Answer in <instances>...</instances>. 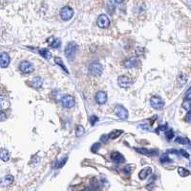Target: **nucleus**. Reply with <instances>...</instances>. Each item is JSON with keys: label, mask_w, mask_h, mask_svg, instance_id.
<instances>
[{"label": "nucleus", "mask_w": 191, "mask_h": 191, "mask_svg": "<svg viewBox=\"0 0 191 191\" xmlns=\"http://www.w3.org/2000/svg\"><path fill=\"white\" fill-rule=\"evenodd\" d=\"M0 158L3 161H7L10 158V153H9L6 149H2L0 152Z\"/></svg>", "instance_id": "obj_18"}, {"label": "nucleus", "mask_w": 191, "mask_h": 191, "mask_svg": "<svg viewBox=\"0 0 191 191\" xmlns=\"http://www.w3.org/2000/svg\"><path fill=\"white\" fill-rule=\"evenodd\" d=\"M180 153L181 154V156H186V158H189V154L186 151V150H180Z\"/></svg>", "instance_id": "obj_36"}, {"label": "nucleus", "mask_w": 191, "mask_h": 191, "mask_svg": "<svg viewBox=\"0 0 191 191\" xmlns=\"http://www.w3.org/2000/svg\"><path fill=\"white\" fill-rule=\"evenodd\" d=\"M55 64H58V65H59V66H60V67L62 68V69H63V70H64L65 72H66V73H68V69H67V68H66V66H65L64 62H62V60H61L60 58H58V57H55Z\"/></svg>", "instance_id": "obj_21"}, {"label": "nucleus", "mask_w": 191, "mask_h": 191, "mask_svg": "<svg viewBox=\"0 0 191 191\" xmlns=\"http://www.w3.org/2000/svg\"><path fill=\"white\" fill-rule=\"evenodd\" d=\"M61 104L63 107L65 108H73L75 104H76V101H75V98L71 95H64L61 98Z\"/></svg>", "instance_id": "obj_4"}, {"label": "nucleus", "mask_w": 191, "mask_h": 191, "mask_svg": "<svg viewBox=\"0 0 191 191\" xmlns=\"http://www.w3.org/2000/svg\"><path fill=\"white\" fill-rule=\"evenodd\" d=\"M165 136H166V138H167L168 140H170V139L173 138V136H174V131H172L171 129H169V130L166 131V134H165Z\"/></svg>", "instance_id": "obj_30"}, {"label": "nucleus", "mask_w": 191, "mask_h": 191, "mask_svg": "<svg viewBox=\"0 0 191 191\" xmlns=\"http://www.w3.org/2000/svg\"><path fill=\"white\" fill-rule=\"evenodd\" d=\"M186 99H187V100H191V89L188 90V91L186 92Z\"/></svg>", "instance_id": "obj_38"}, {"label": "nucleus", "mask_w": 191, "mask_h": 191, "mask_svg": "<svg viewBox=\"0 0 191 191\" xmlns=\"http://www.w3.org/2000/svg\"><path fill=\"white\" fill-rule=\"evenodd\" d=\"M1 120H2V121L5 120V114H4V112H1Z\"/></svg>", "instance_id": "obj_39"}, {"label": "nucleus", "mask_w": 191, "mask_h": 191, "mask_svg": "<svg viewBox=\"0 0 191 191\" xmlns=\"http://www.w3.org/2000/svg\"><path fill=\"white\" fill-rule=\"evenodd\" d=\"M118 86H120V87L128 89V87L131 86V84H132V81H131L130 78L127 76H120V77H118Z\"/></svg>", "instance_id": "obj_9"}, {"label": "nucleus", "mask_w": 191, "mask_h": 191, "mask_svg": "<svg viewBox=\"0 0 191 191\" xmlns=\"http://www.w3.org/2000/svg\"><path fill=\"white\" fill-rule=\"evenodd\" d=\"M39 54L41 55L44 59H47V60H50V59H51V57H52L51 52H50L48 49H41V50L39 51Z\"/></svg>", "instance_id": "obj_20"}, {"label": "nucleus", "mask_w": 191, "mask_h": 191, "mask_svg": "<svg viewBox=\"0 0 191 191\" xmlns=\"http://www.w3.org/2000/svg\"><path fill=\"white\" fill-rule=\"evenodd\" d=\"M98 25L101 28H107L109 25H110V20H109V17L106 15H101L98 17Z\"/></svg>", "instance_id": "obj_8"}, {"label": "nucleus", "mask_w": 191, "mask_h": 191, "mask_svg": "<svg viewBox=\"0 0 191 191\" xmlns=\"http://www.w3.org/2000/svg\"><path fill=\"white\" fill-rule=\"evenodd\" d=\"M150 104L154 109H159L162 108L164 106V102L161 97L159 96H153L151 99H150Z\"/></svg>", "instance_id": "obj_7"}, {"label": "nucleus", "mask_w": 191, "mask_h": 191, "mask_svg": "<svg viewBox=\"0 0 191 191\" xmlns=\"http://www.w3.org/2000/svg\"><path fill=\"white\" fill-rule=\"evenodd\" d=\"M97 121H98V117H97L96 115H92L91 118H90V123L92 125H95V123Z\"/></svg>", "instance_id": "obj_34"}, {"label": "nucleus", "mask_w": 191, "mask_h": 191, "mask_svg": "<svg viewBox=\"0 0 191 191\" xmlns=\"http://www.w3.org/2000/svg\"><path fill=\"white\" fill-rule=\"evenodd\" d=\"M189 165H190V166H191V161H190V162H189Z\"/></svg>", "instance_id": "obj_42"}, {"label": "nucleus", "mask_w": 191, "mask_h": 191, "mask_svg": "<svg viewBox=\"0 0 191 191\" xmlns=\"http://www.w3.org/2000/svg\"><path fill=\"white\" fill-rule=\"evenodd\" d=\"M12 181H14V177H12V175H7V176H5L4 179L2 180V184L3 185H9Z\"/></svg>", "instance_id": "obj_19"}, {"label": "nucleus", "mask_w": 191, "mask_h": 191, "mask_svg": "<svg viewBox=\"0 0 191 191\" xmlns=\"http://www.w3.org/2000/svg\"><path fill=\"white\" fill-rule=\"evenodd\" d=\"M0 103H1V107H2V109H7L8 107H9V101H8V99L6 98L5 96H1L0 97Z\"/></svg>", "instance_id": "obj_23"}, {"label": "nucleus", "mask_w": 191, "mask_h": 191, "mask_svg": "<svg viewBox=\"0 0 191 191\" xmlns=\"http://www.w3.org/2000/svg\"><path fill=\"white\" fill-rule=\"evenodd\" d=\"M102 66L99 64H97V62L92 64L89 66V73L94 75V76H99L102 73Z\"/></svg>", "instance_id": "obj_6"}, {"label": "nucleus", "mask_w": 191, "mask_h": 191, "mask_svg": "<svg viewBox=\"0 0 191 191\" xmlns=\"http://www.w3.org/2000/svg\"><path fill=\"white\" fill-rule=\"evenodd\" d=\"M115 114L120 119H126L128 117V111L127 109L121 105H117L115 107Z\"/></svg>", "instance_id": "obj_3"}, {"label": "nucleus", "mask_w": 191, "mask_h": 191, "mask_svg": "<svg viewBox=\"0 0 191 191\" xmlns=\"http://www.w3.org/2000/svg\"><path fill=\"white\" fill-rule=\"evenodd\" d=\"M95 98H96V102L98 103V104L103 105L107 101V93L105 91H102V90H99V91L97 92Z\"/></svg>", "instance_id": "obj_10"}, {"label": "nucleus", "mask_w": 191, "mask_h": 191, "mask_svg": "<svg viewBox=\"0 0 191 191\" xmlns=\"http://www.w3.org/2000/svg\"><path fill=\"white\" fill-rule=\"evenodd\" d=\"M9 64H10V56H9L8 53L2 52L1 55H0V65H1V67H7Z\"/></svg>", "instance_id": "obj_11"}, {"label": "nucleus", "mask_w": 191, "mask_h": 191, "mask_svg": "<svg viewBox=\"0 0 191 191\" xmlns=\"http://www.w3.org/2000/svg\"><path fill=\"white\" fill-rule=\"evenodd\" d=\"M77 51V43L75 42H70L69 44H67L66 48H65V56L67 57L68 60L73 61L75 57H76Z\"/></svg>", "instance_id": "obj_1"}, {"label": "nucleus", "mask_w": 191, "mask_h": 191, "mask_svg": "<svg viewBox=\"0 0 191 191\" xmlns=\"http://www.w3.org/2000/svg\"><path fill=\"white\" fill-rule=\"evenodd\" d=\"M74 15V10L72 9L70 6H65L61 9L60 11V17L63 20L67 21L69 19H71Z\"/></svg>", "instance_id": "obj_2"}, {"label": "nucleus", "mask_w": 191, "mask_h": 191, "mask_svg": "<svg viewBox=\"0 0 191 191\" xmlns=\"http://www.w3.org/2000/svg\"><path fill=\"white\" fill-rule=\"evenodd\" d=\"M183 108L186 111H190L191 109V100H186L183 103Z\"/></svg>", "instance_id": "obj_27"}, {"label": "nucleus", "mask_w": 191, "mask_h": 191, "mask_svg": "<svg viewBox=\"0 0 191 191\" xmlns=\"http://www.w3.org/2000/svg\"><path fill=\"white\" fill-rule=\"evenodd\" d=\"M178 173H179L180 176H181V177H187L190 174L189 171L186 170V169L183 168V167H179V168H178Z\"/></svg>", "instance_id": "obj_25"}, {"label": "nucleus", "mask_w": 191, "mask_h": 191, "mask_svg": "<svg viewBox=\"0 0 191 191\" xmlns=\"http://www.w3.org/2000/svg\"><path fill=\"white\" fill-rule=\"evenodd\" d=\"M31 82H32V83H31V84H32V87H34V89H40V87H42L43 80L40 77H34V79L31 81Z\"/></svg>", "instance_id": "obj_15"}, {"label": "nucleus", "mask_w": 191, "mask_h": 191, "mask_svg": "<svg viewBox=\"0 0 191 191\" xmlns=\"http://www.w3.org/2000/svg\"><path fill=\"white\" fill-rule=\"evenodd\" d=\"M160 161H161L162 163H164V162L170 161V159H169L168 155H167V154H164V155H162V156H161V158H160Z\"/></svg>", "instance_id": "obj_29"}, {"label": "nucleus", "mask_w": 191, "mask_h": 191, "mask_svg": "<svg viewBox=\"0 0 191 191\" xmlns=\"http://www.w3.org/2000/svg\"><path fill=\"white\" fill-rule=\"evenodd\" d=\"M19 68L21 72H23L25 74H29V73H32L34 71V66L31 62H27V61H23L20 62L19 64Z\"/></svg>", "instance_id": "obj_5"}, {"label": "nucleus", "mask_w": 191, "mask_h": 191, "mask_svg": "<svg viewBox=\"0 0 191 191\" xmlns=\"http://www.w3.org/2000/svg\"><path fill=\"white\" fill-rule=\"evenodd\" d=\"M136 151L140 153V154H142V155H146V156H152V155L158 154V152L156 151V150H148L145 148H137Z\"/></svg>", "instance_id": "obj_17"}, {"label": "nucleus", "mask_w": 191, "mask_h": 191, "mask_svg": "<svg viewBox=\"0 0 191 191\" xmlns=\"http://www.w3.org/2000/svg\"><path fill=\"white\" fill-rule=\"evenodd\" d=\"M80 191H88V189H82V190H80Z\"/></svg>", "instance_id": "obj_41"}, {"label": "nucleus", "mask_w": 191, "mask_h": 191, "mask_svg": "<svg viewBox=\"0 0 191 191\" xmlns=\"http://www.w3.org/2000/svg\"><path fill=\"white\" fill-rule=\"evenodd\" d=\"M66 161H67V156H65V158H64L63 159H62V161H60L58 162V166H56V167H58V168L62 167L65 163H66Z\"/></svg>", "instance_id": "obj_32"}, {"label": "nucleus", "mask_w": 191, "mask_h": 191, "mask_svg": "<svg viewBox=\"0 0 191 191\" xmlns=\"http://www.w3.org/2000/svg\"><path fill=\"white\" fill-rule=\"evenodd\" d=\"M123 172L125 174H129L130 172H131V167H130V165H127V166H125L124 168H123Z\"/></svg>", "instance_id": "obj_37"}, {"label": "nucleus", "mask_w": 191, "mask_h": 191, "mask_svg": "<svg viewBox=\"0 0 191 191\" xmlns=\"http://www.w3.org/2000/svg\"><path fill=\"white\" fill-rule=\"evenodd\" d=\"M151 173H152V169L150 167H145L139 173V178L140 180H145Z\"/></svg>", "instance_id": "obj_16"}, {"label": "nucleus", "mask_w": 191, "mask_h": 191, "mask_svg": "<svg viewBox=\"0 0 191 191\" xmlns=\"http://www.w3.org/2000/svg\"><path fill=\"white\" fill-rule=\"evenodd\" d=\"M138 64H139V59L136 58V57L129 58V59H127V60L124 62V66L126 67V68L136 67Z\"/></svg>", "instance_id": "obj_12"}, {"label": "nucleus", "mask_w": 191, "mask_h": 191, "mask_svg": "<svg viewBox=\"0 0 191 191\" xmlns=\"http://www.w3.org/2000/svg\"><path fill=\"white\" fill-rule=\"evenodd\" d=\"M111 158L113 161H115L116 163H120V162L124 161L123 156L118 152H113L111 154Z\"/></svg>", "instance_id": "obj_14"}, {"label": "nucleus", "mask_w": 191, "mask_h": 191, "mask_svg": "<svg viewBox=\"0 0 191 191\" xmlns=\"http://www.w3.org/2000/svg\"><path fill=\"white\" fill-rule=\"evenodd\" d=\"M99 147H101L99 143H95L94 145H92V147H91V150H92V152L96 153V152L99 149Z\"/></svg>", "instance_id": "obj_31"}, {"label": "nucleus", "mask_w": 191, "mask_h": 191, "mask_svg": "<svg viewBox=\"0 0 191 191\" xmlns=\"http://www.w3.org/2000/svg\"><path fill=\"white\" fill-rule=\"evenodd\" d=\"M84 131H85V130H84L83 126H81V125H79V126H77L76 128V136L77 137H80L83 136Z\"/></svg>", "instance_id": "obj_24"}, {"label": "nucleus", "mask_w": 191, "mask_h": 191, "mask_svg": "<svg viewBox=\"0 0 191 191\" xmlns=\"http://www.w3.org/2000/svg\"><path fill=\"white\" fill-rule=\"evenodd\" d=\"M186 121L188 122V123H191V111H188L187 114L186 115Z\"/></svg>", "instance_id": "obj_35"}, {"label": "nucleus", "mask_w": 191, "mask_h": 191, "mask_svg": "<svg viewBox=\"0 0 191 191\" xmlns=\"http://www.w3.org/2000/svg\"><path fill=\"white\" fill-rule=\"evenodd\" d=\"M178 81H179L181 84H183L186 83L187 77L186 76V75H183V74H180L179 76H178Z\"/></svg>", "instance_id": "obj_28"}, {"label": "nucleus", "mask_w": 191, "mask_h": 191, "mask_svg": "<svg viewBox=\"0 0 191 191\" xmlns=\"http://www.w3.org/2000/svg\"><path fill=\"white\" fill-rule=\"evenodd\" d=\"M175 142L180 143V144H187L189 143V140L186 138V137H181V136H178L176 139H175Z\"/></svg>", "instance_id": "obj_26"}, {"label": "nucleus", "mask_w": 191, "mask_h": 191, "mask_svg": "<svg viewBox=\"0 0 191 191\" xmlns=\"http://www.w3.org/2000/svg\"><path fill=\"white\" fill-rule=\"evenodd\" d=\"M123 133V131H121V130H115V131H111L110 134H109V137L112 138V139H115V138H117V137L120 136Z\"/></svg>", "instance_id": "obj_22"}, {"label": "nucleus", "mask_w": 191, "mask_h": 191, "mask_svg": "<svg viewBox=\"0 0 191 191\" xmlns=\"http://www.w3.org/2000/svg\"><path fill=\"white\" fill-rule=\"evenodd\" d=\"M114 1L116 2V3H121L123 1V0H114Z\"/></svg>", "instance_id": "obj_40"}, {"label": "nucleus", "mask_w": 191, "mask_h": 191, "mask_svg": "<svg viewBox=\"0 0 191 191\" xmlns=\"http://www.w3.org/2000/svg\"><path fill=\"white\" fill-rule=\"evenodd\" d=\"M48 42H49V45L51 46L53 48H58L59 46L61 44V42L60 39H58L55 37H51L48 39Z\"/></svg>", "instance_id": "obj_13"}, {"label": "nucleus", "mask_w": 191, "mask_h": 191, "mask_svg": "<svg viewBox=\"0 0 191 191\" xmlns=\"http://www.w3.org/2000/svg\"><path fill=\"white\" fill-rule=\"evenodd\" d=\"M108 138H109V134H103V136L101 137V141L102 143H105V142H107Z\"/></svg>", "instance_id": "obj_33"}]
</instances>
